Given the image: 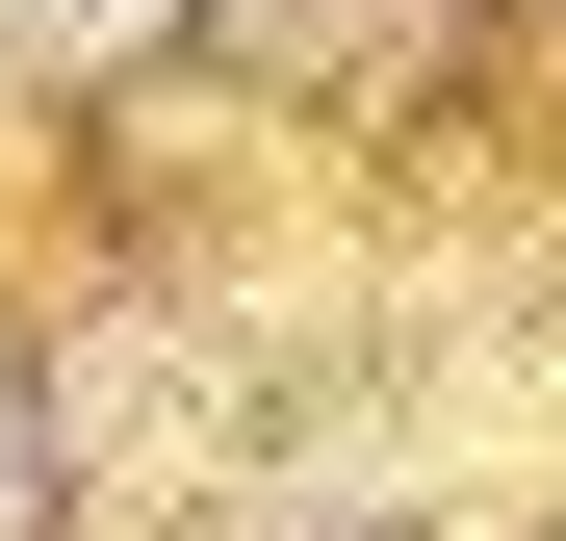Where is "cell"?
<instances>
[{"label":"cell","instance_id":"cell-1","mask_svg":"<svg viewBox=\"0 0 566 541\" xmlns=\"http://www.w3.org/2000/svg\"><path fill=\"white\" fill-rule=\"evenodd\" d=\"M0 516H27V413H0Z\"/></svg>","mask_w":566,"mask_h":541}]
</instances>
